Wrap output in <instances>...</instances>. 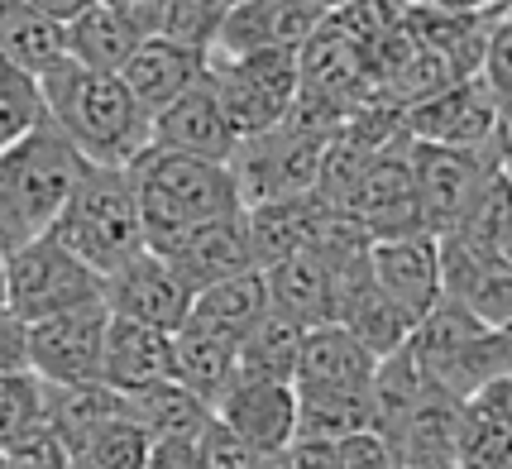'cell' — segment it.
<instances>
[{"mask_svg":"<svg viewBox=\"0 0 512 469\" xmlns=\"http://www.w3.org/2000/svg\"><path fill=\"white\" fill-rule=\"evenodd\" d=\"M498 254H503V259L512 264V221H508V235H503V249H498Z\"/></svg>","mask_w":512,"mask_h":469,"instance_id":"44","label":"cell"},{"mask_svg":"<svg viewBox=\"0 0 512 469\" xmlns=\"http://www.w3.org/2000/svg\"><path fill=\"white\" fill-rule=\"evenodd\" d=\"M106 302H87L72 312L44 316L29 326V369L53 388L101 383V340H106Z\"/></svg>","mask_w":512,"mask_h":469,"instance_id":"8","label":"cell"},{"mask_svg":"<svg viewBox=\"0 0 512 469\" xmlns=\"http://www.w3.org/2000/svg\"><path fill=\"white\" fill-rule=\"evenodd\" d=\"M326 20L312 0H235L221 15L211 53H254V48H302Z\"/></svg>","mask_w":512,"mask_h":469,"instance_id":"17","label":"cell"},{"mask_svg":"<svg viewBox=\"0 0 512 469\" xmlns=\"http://www.w3.org/2000/svg\"><path fill=\"white\" fill-rule=\"evenodd\" d=\"M321 206H326V201L316 197V192L273 197V201H259V206H245L254 268H268V264H278V259H288V254H297V249H307Z\"/></svg>","mask_w":512,"mask_h":469,"instance_id":"25","label":"cell"},{"mask_svg":"<svg viewBox=\"0 0 512 469\" xmlns=\"http://www.w3.org/2000/svg\"><path fill=\"white\" fill-rule=\"evenodd\" d=\"M426 5L441 10V15H489V0H426Z\"/></svg>","mask_w":512,"mask_h":469,"instance_id":"39","label":"cell"},{"mask_svg":"<svg viewBox=\"0 0 512 469\" xmlns=\"http://www.w3.org/2000/svg\"><path fill=\"white\" fill-rule=\"evenodd\" d=\"M240 374V340L221 335L201 321H182L173 331V383L197 393L206 407H216L221 393Z\"/></svg>","mask_w":512,"mask_h":469,"instance_id":"23","label":"cell"},{"mask_svg":"<svg viewBox=\"0 0 512 469\" xmlns=\"http://www.w3.org/2000/svg\"><path fill=\"white\" fill-rule=\"evenodd\" d=\"M493 120H498V96L489 91L484 77H460L426 96L417 106L402 111L407 139L422 144H450V149H489Z\"/></svg>","mask_w":512,"mask_h":469,"instance_id":"12","label":"cell"},{"mask_svg":"<svg viewBox=\"0 0 512 469\" xmlns=\"http://www.w3.org/2000/svg\"><path fill=\"white\" fill-rule=\"evenodd\" d=\"M120 398H125V412L154 441H197L206 431V422H211V407L173 379L154 383V388H139V393H120Z\"/></svg>","mask_w":512,"mask_h":469,"instance_id":"26","label":"cell"},{"mask_svg":"<svg viewBox=\"0 0 512 469\" xmlns=\"http://www.w3.org/2000/svg\"><path fill=\"white\" fill-rule=\"evenodd\" d=\"M101 302L111 316H130L158 331H178L192 312V288L178 278V268L168 264L158 249H139L130 264L101 278Z\"/></svg>","mask_w":512,"mask_h":469,"instance_id":"10","label":"cell"},{"mask_svg":"<svg viewBox=\"0 0 512 469\" xmlns=\"http://www.w3.org/2000/svg\"><path fill=\"white\" fill-rule=\"evenodd\" d=\"M369 273L383 288V297L398 307L412 326L422 321L436 302H441V245L436 235H393V240H374L369 249Z\"/></svg>","mask_w":512,"mask_h":469,"instance_id":"15","label":"cell"},{"mask_svg":"<svg viewBox=\"0 0 512 469\" xmlns=\"http://www.w3.org/2000/svg\"><path fill=\"white\" fill-rule=\"evenodd\" d=\"M44 422V379L34 369L0 374V450Z\"/></svg>","mask_w":512,"mask_h":469,"instance_id":"31","label":"cell"},{"mask_svg":"<svg viewBox=\"0 0 512 469\" xmlns=\"http://www.w3.org/2000/svg\"><path fill=\"white\" fill-rule=\"evenodd\" d=\"M67 469H96V465H87V460H77V455H67Z\"/></svg>","mask_w":512,"mask_h":469,"instance_id":"45","label":"cell"},{"mask_svg":"<svg viewBox=\"0 0 512 469\" xmlns=\"http://www.w3.org/2000/svg\"><path fill=\"white\" fill-rule=\"evenodd\" d=\"M48 235L63 249H72L87 268H96L101 278L115 273L120 264H130L139 249H149L130 163L125 168L120 163H87V173L77 178L58 221L48 225Z\"/></svg>","mask_w":512,"mask_h":469,"instance_id":"2","label":"cell"},{"mask_svg":"<svg viewBox=\"0 0 512 469\" xmlns=\"http://www.w3.org/2000/svg\"><path fill=\"white\" fill-rule=\"evenodd\" d=\"M489 15H493V20H503V15H512V0H489Z\"/></svg>","mask_w":512,"mask_h":469,"instance_id":"42","label":"cell"},{"mask_svg":"<svg viewBox=\"0 0 512 469\" xmlns=\"http://www.w3.org/2000/svg\"><path fill=\"white\" fill-rule=\"evenodd\" d=\"M44 115L72 139V149L87 163H134L149 149V120L154 115L134 101L120 72H96L72 58H58L39 72Z\"/></svg>","mask_w":512,"mask_h":469,"instance_id":"1","label":"cell"},{"mask_svg":"<svg viewBox=\"0 0 512 469\" xmlns=\"http://www.w3.org/2000/svg\"><path fill=\"white\" fill-rule=\"evenodd\" d=\"M20 240H29V235H24L20 225H15L10 216H5V211H0V264H5V254L20 245Z\"/></svg>","mask_w":512,"mask_h":469,"instance_id":"41","label":"cell"},{"mask_svg":"<svg viewBox=\"0 0 512 469\" xmlns=\"http://www.w3.org/2000/svg\"><path fill=\"white\" fill-rule=\"evenodd\" d=\"M206 77L221 96L225 115L240 139L283 125L302 91L297 48H254V53H211Z\"/></svg>","mask_w":512,"mask_h":469,"instance_id":"6","label":"cell"},{"mask_svg":"<svg viewBox=\"0 0 512 469\" xmlns=\"http://www.w3.org/2000/svg\"><path fill=\"white\" fill-rule=\"evenodd\" d=\"M130 173L149 245L168 240V235H182V230H192L201 221L245 211L240 182L230 173V163H211V158L173 154V149H154L149 144L130 163Z\"/></svg>","mask_w":512,"mask_h":469,"instance_id":"3","label":"cell"},{"mask_svg":"<svg viewBox=\"0 0 512 469\" xmlns=\"http://www.w3.org/2000/svg\"><path fill=\"white\" fill-rule=\"evenodd\" d=\"M259 273H264V288H268V307L292 316L302 331L326 326L335 316V278L312 249H297V254L259 268Z\"/></svg>","mask_w":512,"mask_h":469,"instance_id":"24","label":"cell"},{"mask_svg":"<svg viewBox=\"0 0 512 469\" xmlns=\"http://www.w3.org/2000/svg\"><path fill=\"white\" fill-rule=\"evenodd\" d=\"M479 77L489 82V91L498 101H512V15L493 20L489 29V48H484V67Z\"/></svg>","mask_w":512,"mask_h":469,"instance_id":"34","label":"cell"},{"mask_svg":"<svg viewBox=\"0 0 512 469\" xmlns=\"http://www.w3.org/2000/svg\"><path fill=\"white\" fill-rule=\"evenodd\" d=\"M149 144H154V149H173V154L211 158V163H230L240 134L230 125V115H225L211 77H201L197 87H187L178 101H168L163 111H154V120H149Z\"/></svg>","mask_w":512,"mask_h":469,"instance_id":"14","label":"cell"},{"mask_svg":"<svg viewBox=\"0 0 512 469\" xmlns=\"http://www.w3.org/2000/svg\"><path fill=\"white\" fill-rule=\"evenodd\" d=\"M412 139L407 130L383 144L379 154L369 158V168L359 173L355 192L345 201V211L355 216L374 240H393V235H417L426 230L422 225V211H417V187H412Z\"/></svg>","mask_w":512,"mask_h":469,"instance_id":"9","label":"cell"},{"mask_svg":"<svg viewBox=\"0 0 512 469\" xmlns=\"http://www.w3.org/2000/svg\"><path fill=\"white\" fill-rule=\"evenodd\" d=\"M264 460V455H254V450L230 431V426H221L216 417L206 422V431L197 436V465L201 469H254Z\"/></svg>","mask_w":512,"mask_h":469,"instance_id":"32","label":"cell"},{"mask_svg":"<svg viewBox=\"0 0 512 469\" xmlns=\"http://www.w3.org/2000/svg\"><path fill=\"white\" fill-rule=\"evenodd\" d=\"M302 335L307 331H302L292 316L268 307V312L254 321V331L240 340V369H245V374H259V379H288L292 383Z\"/></svg>","mask_w":512,"mask_h":469,"instance_id":"28","label":"cell"},{"mask_svg":"<svg viewBox=\"0 0 512 469\" xmlns=\"http://www.w3.org/2000/svg\"><path fill=\"white\" fill-rule=\"evenodd\" d=\"M398 5H426V0H398Z\"/></svg>","mask_w":512,"mask_h":469,"instance_id":"46","label":"cell"},{"mask_svg":"<svg viewBox=\"0 0 512 469\" xmlns=\"http://www.w3.org/2000/svg\"><path fill=\"white\" fill-rule=\"evenodd\" d=\"M158 249L168 264L178 268V278L192 288L197 297L201 288L221 283V278H235L254 268V249H249V225H245V211H230V216H216V221H201L182 235H168L158 240Z\"/></svg>","mask_w":512,"mask_h":469,"instance_id":"13","label":"cell"},{"mask_svg":"<svg viewBox=\"0 0 512 469\" xmlns=\"http://www.w3.org/2000/svg\"><path fill=\"white\" fill-rule=\"evenodd\" d=\"M379 374V355H369L345 326H312L302 335L297 350V369H292V388L297 398H316V393H369Z\"/></svg>","mask_w":512,"mask_h":469,"instance_id":"16","label":"cell"},{"mask_svg":"<svg viewBox=\"0 0 512 469\" xmlns=\"http://www.w3.org/2000/svg\"><path fill=\"white\" fill-rule=\"evenodd\" d=\"M206 48L178 44V39H163V34H144L134 53L120 67V82L134 91V101L154 115L168 101H178L187 87H197L206 77Z\"/></svg>","mask_w":512,"mask_h":469,"instance_id":"18","label":"cell"},{"mask_svg":"<svg viewBox=\"0 0 512 469\" xmlns=\"http://www.w3.org/2000/svg\"><path fill=\"white\" fill-rule=\"evenodd\" d=\"M163 379H173V331H158L130 316H106L101 383L115 393H139Z\"/></svg>","mask_w":512,"mask_h":469,"instance_id":"19","label":"cell"},{"mask_svg":"<svg viewBox=\"0 0 512 469\" xmlns=\"http://www.w3.org/2000/svg\"><path fill=\"white\" fill-rule=\"evenodd\" d=\"M0 302H5V288H0Z\"/></svg>","mask_w":512,"mask_h":469,"instance_id":"47","label":"cell"},{"mask_svg":"<svg viewBox=\"0 0 512 469\" xmlns=\"http://www.w3.org/2000/svg\"><path fill=\"white\" fill-rule=\"evenodd\" d=\"M149 455H154V436L130 412L106 417L77 450V460H87L96 469H149Z\"/></svg>","mask_w":512,"mask_h":469,"instance_id":"29","label":"cell"},{"mask_svg":"<svg viewBox=\"0 0 512 469\" xmlns=\"http://www.w3.org/2000/svg\"><path fill=\"white\" fill-rule=\"evenodd\" d=\"M44 120V96H39V77H29L0 53V149L15 144Z\"/></svg>","mask_w":512,"mask_h":469,"instance_id":"30","label":"cell"},{"mask_svg":"<svg viewBox=\"0 0 512 469\" xmlns=\"http://www.w3.org/2000/svg\"><path fill=\"white\" fill-rule=\"evenodd\" d=\"M283 469H340L335 441H326V436H292V446L283 450Z\"/></svg>","mask_w":512,"mask_h":469,"instance_id":"36","label":"cell"},{"mask_svg":"<svg viewBox=\"0 0 512 469\" xmlns=\"http://www.w3.org/2000/svg\"><path fill=\"white\" fill-rule=\"evenodd\" d=\"M211 417L230 426L254 455H283L297 436V388L288 379H259L240 369Z\"/></svg>","mask_w":512,"mask_h":469,"instance_id":"11","label":"cell"},{"mask_svg":"<svg viewBox=\"0 0 512 469\" xmlns=\"http://www.w3.org/2000/svg\"><path fill=\"white\" fill-rule=\"evenodd\" d=\"M441 245V292L455 297L465 312H474L484 326H508L512 321V264L503 254H469V249L436 240Z\"/></svg>","mask_w":512,"mask_h":469,"instance_id":"21","label":"cell"},{"mask_svg":"<svg viewBox=\"0 0 512 469\" xmlns=\"http://www.w3.org/2000/svg\"><path fill=\"white\" fill-rule=\"evenodd\" d=\"M412 187H417V211H422L426 235H450L469 201L479 197V187L498 168L489 149H450V144H422L412 139Z\"/></svg>","mask_w":512,"mask_h":469,"instance_id":"7","label":"cell"},{"mask_svg":"<svg viewBox=\"0 0 512 469\" xmlns=\"http://www.w3.org/2000/svg\"><path fill=\"white\" fill-rule=\"evenodd\" d=\"M331 278H335V316H331L335 326H345L369 355H379V359H388L393 350L407 345L412 321L383 297V288L374 283V273H369V259L359 268L331 273Z\"/></svg>","mask_w":512,"mask_h":469,"instance_id":"20","label":"cell"},{"mask_svg":"<svg viewBox=\"0 0 512 469\" xmlns=\"http://www.w3.org/2000/svg\"><path fill=\"white\" fill-rule=\"evenodd\" d=\"M498 335H503V350H508V359H512V321L508 326H498Z\"/></svg>","mask_w":512,"mask_h":469,"instance_id":"43","label":"cell"},{"mask_svg":"<svg viewBox=\"0 0 512 469\" xmlns=\"http://www.w3.org/2000/svg\"><path fill=\"white\" fill-rule=\"evenodd\" d=\"M335 460H340V469H398V455L388 446V436H379L374 426L340 436L335 441Z\"/></svg>","mask_w":512,"mask_h":469,"instance_id":"33","label":"cell"},{"mask_svg":"<svg viewBox=\"0 0 512 469\" xmlns=\"http://www.w3.org/2000/svg\"><path fill=\"white\" fill-rule=\"evenodd\" d=\"M34 5H39V10H44V15H53V20H72V15H77V10H87L91 0H34Z\"/></svg>","mask_w":512,"mask_h":469,"instance_id":"40","label":"cell"},{"mask_svg":"<svg viewBox=\"0 0 512 469\" xmlns=\"http://www.w3.org/2000/svg\"><path fill=\"white\" fill-rule=\"evenodd\" d=\"M87 173V158L72 149L53 120H39L29 134L0 149V211L20 225L24 235H44L58 221L63 201L72 197L77 178Z\"/></svg>","mask_w":512,"mask_h":469,"instance_id":"4","label":"cell"},{"mask_svg":"<svg viewBox=\"0 0 512 469\" xmlns=\"http://www.w3.org/2000/svg\"><path fill=\"white\" fill-rule=\"evenodd\" d=\"M0 288H5V307L20 316L24 326H34L44 316L101 302V273L87 268L72 249H63L44 230V235H29L5 254Z\"/></svg>","mask_w":512,"mask_h":469,"instance_id":"5","label":"cell"},{"mask_svg":"<svg viewBox=\"0 0 512 469\" xmlns=\"http://www.w3.org/2000/svg\"><path fill=\"white\" fill-rule=\"evenodd\" d=\"M508 469H512V465H508Z\"/></svg>","mask_w":512,"mask_h":469,"instance_id":"48","label":"cell"},{"mask_svg":"<svg viewBox=\"0 0 512 469\" xmlns=\"http://www.w3.org/2000/svg\"><path fill=\"white\" fill-rule=\"evenodd\" d=\"M139 39H144L139 15L130 5H106V0H91L87 10H77L63 24V53L96 72H120Z\"/></svg>","mask_w":512,"mask_h":469,"instance_id":"22","label":"cell"},{"mask_svg":"<svg viewBox=\"0 0 512 469\" xmlns=\"http://www.w3.org/2000/svg\"><path fill=\"white\" fill-rule=\"evenodd\" d=\"M29 369V326L0 302V374Z\"/></svg>","mask_w":512,"mask_h":469,"instance_id":"35","label":"cell"},{"mask_svg":"<svg viewBox=\"0 0 512 469\" xmlns=\"http://www.w3.org/2000/svg\"><path fill=\"white\" fill-rule=\"evenodd\" d=\"M489 154H493V163H498V173L512 182V101H498V120H493Z\"/></svg>","mask_w":512,"mask_h":469,"instance_id":"37","label":"cell"},{"mask_svg":"<svg viewBox=\"0 0 512 469\" xmlns=\"http://www.w3.org/2000/svg\"><path fill=\"white\" fill-rule=\"evenodd\" d=\"M264 312H268L264 273H259V268H245V273H235V278H221V283L201 288L197 297H192L187 321H201V326H211V331L245 340Z\"/></svg>","mask_w":512,"mask_h":469,"instance_id":"27","label":"cell"},{"mask_svg":"<svg viewBox=\"0 0 512 469\" xmlns=\"http://www.w3.org/2000/svg\"><path fill=\"white\" fill-rule=\"evenodd\" d=\"M474 402H484L493 417H503V422L512 426V369H508V374H498L493 383H484V388L474 393Z\"/></svg>","mask_w":512,"mask_h":469,"instance_id":"38","label":"cell"}]
</instances>
